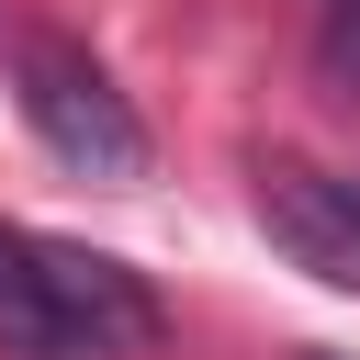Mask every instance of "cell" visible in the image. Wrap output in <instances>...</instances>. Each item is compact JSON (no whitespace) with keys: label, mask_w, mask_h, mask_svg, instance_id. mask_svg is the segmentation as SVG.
<instances>
[{"label":"cell","mask_w":360,"mask_h":360,"mask_svg":"<svg viewBox=\"0 0 360 360\" xmlns=\"http://www.w3.org/2000/svg\"><path fill=\"white\" fill-rule=\"evenodd\" d=\"M259 225H270V248H281L292 270L360 292V180L304 169V158H270V169H259Z\"/></svg>","instance_id":"cell-3"},{"label":"cell","mask_w":360,"mask_h":360,"mask_svg":"<svg viewBox=\"0 0 360 360\" xmlns=\"http://www.w3.org/2000/svg\"><path fill=\"white\" fill-rule=\"evenodd\" d=\"M0 360H68L56 349V304H45L34 225H0Z\"/></svg>","instance_id":"cell-4"},{"label":"cell","mask_w":360,"mask_h":360,"mask_svg":"<svg viewBox=\"0 0 360 360\" xmlns=\"http://www.w3.org/2000/svg\"><path fill=\"white\" fill-rule=\"evenodd\" d=\"M34 259H45V304H56V349H68V360H146V349L169 338L158 292H146L124 259L68 248V236H34Z\"/></svg>","instance_id":"cell-2"},{"label":"cell","mask_w":360,"mask_h":360,"mask_svg":"<svg viewBox=\"0 0 360 360\" xmlns=\"http://www.w3.org/2000/svg\"><path fill=\"white\" fill-rule=\"evenodd\" d=\"M304 360H326V349H304Z\"/></svg>","instance_id":"cell-6"},{"label":"cell","mask_w":360,"mask_h":360,"mask_svg":"<svg viewBox=\"0 0 360 360\" xmlns=\"http://www.w3.org/2000/svg\"><path fill=\"white\" fill-rule=\"evenodd\" d=\"M11 90H22V124H34V146H45L56 169L112 180V191L146 180V124H135V101L112 90V68H101L90 45H68V34H22Z\"/></svg>","instance_id":"cell-1"},{"label":"cell","mask_w":360,"mask_h":360,"mask_svg":"<svg viewBox=\"0 0 360 360\" xmlns=\"http://www.w3.org/2000/svg\"><path fill=\"white\" fill-rule=\"evenodd\" d=\"M315 68L338 90H360V0H315Z\"/></svg>","instance_id":"cell-5"}]
</instances>
